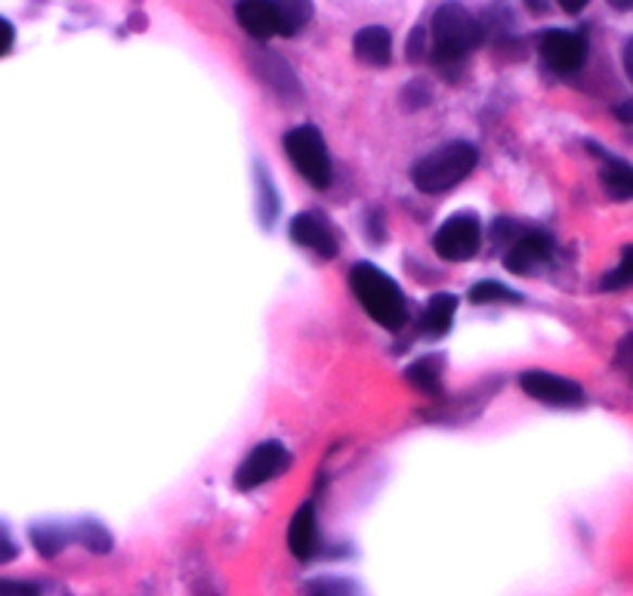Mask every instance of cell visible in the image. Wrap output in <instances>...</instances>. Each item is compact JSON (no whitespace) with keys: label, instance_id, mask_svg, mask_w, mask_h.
<instances>
[{"label":"cell","instance_id":"cell-1","mask_svg":"<svg viewBox=\"0 0 633 596\" xmlns=\"http://www.w3.org/2000/svg\"><path fill=\"white\" fill-rule=\"evenodd\" d=\"M350 288L377 325L398 331L408 321V303L402 288L387 272H380L375 263H356L350 272Z\"/></svg>","mask_w":633,"mask_h":596},{"label":"cell","instance_id":"cell-2","mask_svg":"<svg viewBox=\"0 0 633 596\" xmlns=\"http://www.w3.org/2000/svg\"><path fill=\"white\" fill-rule=\"evenodd\" d=\"M476 164H479V152H476L473 142L457 140L417 161L412 179L423 195H442L470 177Z\"/></svg>","mask_w":633,"mask_h":596},{"label":"cell","instance_id":"cell-3","mask_svg":"<svg viewBox=\"0 0 633 596\" xmlns=\"http://www.w3.org/2000/svg\"><path fill=\"white\" fill-rule=\"evenodd\" d=\"M482 43V25L473 13L457 3L448 0L435 10L433 16V53L435 62H457L464 56H470L476 47Z\"/></svg>","mask_w":633,"mask_h":596},{"label":"cell","instance_id":"cell-4","mask_svg":"<svg viewBox=\"0 0 633 596\" xmlns=\"http://www.w3.org/2000/svg\"><path fill=\"white\" fill-rule=\"evenodd\" d=\"M284 152H288V158L294 161L300 177L306 179L309 186H316V189L331 186V155H328L325 137L313 124H300L294 130H288L284 134Z\"/></svg>","mask_w":633,"mask_h":596},{"label":"cell","instance_id":"cell-5","mask_svg":"<svg viewBox=\"0 0 633 596\" xmlns=\"http://www.w3.org/2000/svg\"><path fill=\"white\" fill-rule=\"evenodd\" d=\"M479 244H482V223H479L476 214H455V217H448L433 236L435 254L442 259H448V263L470 259L479 251Z\"/></svg>","mask_w":633,"mask_h":596},{"label":"cell","instance_id":"cell-6","mask_svg":"<svg viewBox=\"0 0 633 596\" xmlns=\"http://www.w3.org/2000/svg\"><path fill=\"white\" fill-rule=\"evenodd\" d=\"M288 467H291V452L281 442H259L257 448L238 464L236 489L238 492H251L263 482L281 477Z\"/></svg>","mask_w":633,"mask_h":596},{"label":"cell","instance_id":"cell-7","mask_svg":"<svg viewBox=\"0 0 633 596\" xmlns=\"http://www.w3.org/2000/svg\"><path fill=\"white\" fill-rule=\"evenodd\" d=\"M541 60L547 62V68H554L556 75H574L584 62H587V40L578 31L566 28H547L537 38Z\"/></svg>","mask_w":633,"mask_h":596},{"label":"cell","instance_id":"cell-8","mask_svg":"<svg viewBox=\"0 0 633 596\" xmlns=\"http://www.w3.org/2000/svg\"><path fill=\"white\" fill-rule=\"evenodd\" d=\"M519 386H522V393L529 398H537V402L554 405V408H578V405H584L581 383L550 375V371H522L519 375Z\"/></svg>","mask_w":633,"mask_h":596},{"label":"cell","instance_id":"cell-9","mask_svg":"<svg viewBox=\"0 0 633 596\" xmlns=\"http://www.w3.org/2000/svg\"><path fill=\"white\" fill-rule=\"evenodd\" d=\"M291 239L297 241L300 248H306V251H316L318 257L331 259L337 254V248H340V241H337L334 226L328 223L325 214H318V211H306V214H297V217L291 219Z\"/></svg>","mask_w":633,"mask_h":596},{"label":"cell","instance_id":"cell-10","mask_svg":"<svg viewBox=\"0 0 633 596\" xmlns=\"http://www.w3.org/2000/svg\"><path fill=\"white\" fill-rule=\"evenodd\" d=\"M550 248L554 241L550 236L537 232V229H529V232H519L504 257V266L516 272V276H529L534 266H541L544 259L550 257Z\"/></svg>","mask_w":633,"mask_h":596},{"label":"cell","instance_id":"cell-11","mask_svg":"<svg viewBox=\"0 0 633 596\" xmlns=\"http://www.w3.org/2000/svg\"><path fill=\"white\" fill-rule=\"evenodd\" d=\"M288 547H291V554H294L300 562H306V559L316 557L318 519H316V504H313V500H306L297 513H294V519H291V525H288Z\"/></svg>","mask_w":633,"mask_h":596},{"label":"cell","instance_id":"cell-12","mask_svg":"<svg viewBox=\"0 0 633 596\" xmlns=\"http://www.w3.org/2000/svg\"><path fill=\"white\" fill-rule=\"evenodd\" d=\"M251 65H254V72H257L259 78L276 90L278 97H284V100H300L297 78H294L291 65L281 60V56L269 53V50H263V53H254V56H251Z\"/></svg>","mask_w":633,"mask_h":596},{"label":"cell","instance_id":"cell-13","mask_svg":"<svg viewBox=\"0 0 633 596\" xmlns=\"http://www.w3.org/2000/svg\"><path fill=\"white\" fill-rule=\"evenodd\" d=\"M236 20L254 40H269L273 35H278L273 0H238Z\"/></svg>","mask_w":633,"mask_h":596},{"label":"cell","instance_id":"cell-14","mask_svg":"<svg viewBox=\"0 0 633 596\" xmlns=\"http://www.w3.org/2000/svg\"><path fill=\"white\" fill-rule=\"evenodd\" d=\"M353 50H356L358 62L383 68L393 60V38H390V31L383 25H368V28H362L353 38Z\"/></svg>","mask_w":633,"mask_h":596},{"label":"cell","instance_id":"cell-15","mask_svg":"<svg viewBox=\"0 0 633 596\" xmlns=\"http://www.w3.org/2000/svg\"><path fill=\"white\" fill-rule=\"evenodd\" d=\"M273 3H276L278 35H284V38L300 35L313 22V13H316L313 0H273Z\"/></svg>","mask_w":633,"mask_h":596},{"label":"cell","instance_id":"cell-16","mask_svg":"<svg viewBox=\"0 0 633 596\" xmlns=\"http://www.w3.org/2000/svg\"><path fill=\"white\" fill-rule=\"evenodd\" d=\"M457 313V297L455 294H433L430 303L423 306V331L430 334V338H442V334H448V328H452V321H455Z\"/></svg>","mask_w":633,"mask_h":596},{"label":"cell","instance_id":"cell-17","mask_svg":"<svg viewBox=\"0 0 633 596\" xmlns=\"http://www.w3.org/2000/svg\"><path fill=\"white\" fill-rule=\"evenodd\" d=\"M599 179H603V189L609 192V199L633 201V164L606 158L599 167Z\"/></svg>","mask_w":633,"mask_h":596},{"label":"cell","instance_id":"cell-18","mask_svg":"<svg viewBox=\"0 0 633 596\" xmlns=\"http://www.w3.org/2000/svg\"><path fill=\"white\" fill-rule=\"evenodd\" d=\"M72 541V532H65L60 525H35L31 529V544H35V550H38L40 557H56L62 547Z\"/></svg>","mask_w":633,"mask_h":596},{"label":"cell","instance_id":"cell-19","mask_svg":"<svg viewBox=\"0 0 633 596\" xmlns=\"http://www.w3.org/2000/svg\"><path fill=\"white\" fill-rule=\"evenodd\" d=\"M257 207H259V223L263 226H273L278 217V211H281V201L276 195V186H273V179L269 174L257 167Z\"/></svg>","mask_w":633,"mask_h":596},{"label":"cell","instance_id":"cell-20","mask_svg":"<svg viewBox=\"0 0 633 596\" xmlns=\"http://www.w3.org/2000/svg\"><path fill=\"white\" fill-rule=\"evenodd\" d=\"M80 544L87 547V550H93V554H109L112 547H115V541H112V532L97 522V519H84L78 525V532H75Z\"/></svg>","mask_w":633,"mask_h":596},{"label":"cell","instance_id":"cell-21","mask_svg":"<svg viewBox=\"0 0 633 596\" xmlns=\"http://www.w3.org/2000/svg\"><path fill=\"white\" fill-rule=\"evenodd\" d=\"M439 375H442L439 358H420L405 371V380L415 383L417 390H423V393H439Z\"/></svg>","mask_w":633,"mask_h":596},{"label":"cell","instance_id":"cell-22","mask_svg":"<svg viewBox=\"0 0 633 596\" xmlns=\"http://www.w3.org/2000/svg\"><path fill=\"white\" fill-rule=\"evenodd\" d=\"M467 300L482 306V303H519L522 297L516 291H510L507 284H501V281H476Z\"/></svg>","mask_w":633,"mask_h":596},{"label":"cell","instance_id":"cell-23","mask_svg":"<svg viewBox=\"0 0 633 596\" xmlns=\"http://www.w3.org/2000/svg\"><path fill=\"white\" fill-rule=\"evenodd\" d=\"M631 284H633V244L631 248H624V254L618 259V266H615L606 279L599 281V288H603V291H624V288H631Z\"/></svg>","mask_w":633,"mask_h":596},{"label":"cell","instance_id":"cell-24","mask_svg":"<svg viewBox=\"0 0 633 596\" xmlns=\"http://www.w3.org/2000/svg\"><path fill=\"white\" fill-rule=\"evenodd\" d=\"M309 596H362V591L350 578H318L309 584Z\"/></svg>","mask_w":633,"mask_h":596},{"label":"cell","instance_id":"cell-25","mask_svg":"<svg viewBox=\"0 0 633 596\" xmlns=\"http://www.w3.org/2000/svg\"><path fill=\"white\" fill-rule=\"evenodd\" d=\"M0 596H40V591L28 581H0Z\"/></svg>","mask_w":633,"mask_h":596},{"label":"cell","instance_id":"cell-26","mask_svg":"<svg viewBox=\"0 0 633 596\" xmlns=\"http://www.w3.org/2000/svg\"><path fill=\"white\" fill-rule=\"evenodd\" d=\"M16 544H13V537L7 532V525H0V562H10V559H16Z\"/></svg>","mask_w":633,"mask_h":596},{"label":"cell","instance_id":"cell-27","mask_svg":"<svg viewBox=\"0 0 633 596\" xmlns=\"http://www.w3.org/2000/svg\"><path fill=\"white\" fill-rule=\"evenodd\" d=\"M13 40H16L13 25H10L7 20H0V56H7V53L13 50Z\"/></svg>","mask_w":633,"mask_h":596},{"label":"cell","instance_id":"cell-28","mask_svg":"<svg viewBox=\"0 0 633 596\" xmlns=\"http://www.w3.org/2000/svg\"><path fill=\"white\" fill-rule=\"evenodd\" d=\"M621 65H624V75H628L633 84V35L624 40V47H621Z\"/></svg>","mask_w":633,"mask_h":596},{"label":"cell","instance_id":"cell-29","mask_svg":"<svg viewBox=\"0 0 633 596\" xmlns=\"http://www.w3.org/2000/svg\"><path fill=\"white\" fill-rule=\"evenodd\" d=\"M618 362H624V365H631L633 368V331L628 338H621V343H618Z\"/></svg>","mask_w":633,"mask_h":596},{"label":"cell","instance_id":"cell-30","mask_svg":"<svg viewBox=\"0 0 633 596\" xmlns=\"http://www.w3.org/2000/svg\"><path fill=\"white\" fill-rule=\"evenodd\" d=\"M615 115H618V121H621V124H633V100L621 102V105L615 109Z\"/></svg>","mask_w":633,"mask_h":596},{"label":"cell","instance_id":"cell-31","mask_svg":"<svg viewBox=\"0 0 633 596\" xmlns=\"http://www.w3.org/2000/svg\"><path fill=\"white\" fill-rule=\"evenodd\" d=\"M556 3H559V7H562V10H566V13H581V10H584V7H587V3H591V0H556Z\"/></svg>","mask_w":633,"mask_h":596},{"label":"cell","instance_id":"cell-32","mask_svg":"<svg viewBox=\"0 0 633 596\" xmlns=\"http://www.w3.org/2000/svg\"><path fill=\"white\" fill-rule=\"evenodd\" d=\"M618 13H633V0H606Z\"/></svg>","mask_w":633,"mask_h":596},{"label":"cell","instance_id":"cell-33","mask_svg":"<svg viewBox=\"0 0 633 596\" xmlns=\"http://www.w3.org/2000/svg\"><path fill=\"white\" fill-rule=\"evenodd\" d=\"M526 7H529L532 13H544V10H547V0H526Z\"/></svg>","mask_w":633,"mask_h":596}]
</instances>
